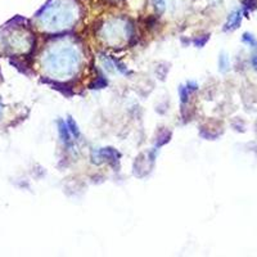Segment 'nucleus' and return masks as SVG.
Here are the masks:
<instances>
[{"mask_svg": "<svg viewBox=\"0 0 257 257\" xmlns=\"http://www.w3.org/2000/svg\"><path fill=\"white\" fill-rule=\"evenodd\" d=\"M241 20H242L241 10H234L233 13L229 16V18H228V22L227 25H225V31L235 30V29H238L239 25H241Z\"/></svg>", "mask_w": 257, "mask_h": 257, "instance_id": "1", "label": "nucleus"}, {"mask_svg": "<svg viewBox=\"0 0 257 257\" xmlns=\"http://www.w3.org/2000/svg\"><path fill=\"white\" fill-rule=\"evenodd\" d=\"M58 130H59L60 139L66 145H70L71 144V131L70 127L67 125V122H64L63 120L58 121Z\"/></svg>", "mask_w": 257, "mask_h": 257, "instance_id": "2", "label": "nucleus"}, {"mask_svg": "<svg viewBox=\"0 0 257 257\" xmlns=\"http://www.w3.org/2000/svg\"><path fill=\"white\" fill-rule=\"evenodd\" d=\"M242 41H243L244 44L250 45L251 48H255V49L257 48V39L254 36V35H251V33H248V32L243 33V36H242Z\"/></svg>", "mask_w": 257, "mask_h": 257, "instance_id": "3", "label": "nucleus"}, {"mask_svg": "<svg viewBox=\"0 0 257 257\" xmlns=\"http://www.w3.org/2000/svg\"><path fill=\"white\" fill-rule=\"evenodd\" d=\"M219 67H220L221 72H227L230 67V62H229V58L225 54H221L220 58H219Z\"/></svg>", "mask_w": 257, "mask_h": 257, "instance_id": "4", "label": "nucleus"}, {"mask_svg": "<svg viewBox=\"0 0 257 257\" xmlns=\"http://www.w3.org/2000/svg\"><path fill=\"white\" fill-rule=\"evenodd\" d=\"M67 125H68V127H70L71 134H72L75 138L80 137V130H79V127H77L76 122H75L71 117H68V120H67Z\"/></svg>", "mask_w": 257, "mask_h": 257, "instance_id": "5", "label": "nucleus"}, {"mask_svg": "<svg viewBox=\"0 0 257 257\" xmlns=\"http://www.w3.org/2000/svg\"><path fill=\"white\" fill-rule=\"evenodd\" d=\"M189 94H191V90H189V87L188 86H183V85H181V86L179 87V95H180L181 103L188 102V99H189Z\"/></svg>", "mask_w": 257, "mask_h": 257, "instance_id": "6", "label": "nucleus"}, {"mask_svg": "<svg viewBox=\"0 0 257 257\" xmlns=\"http://www.w3.org/2000/svg\"><path fill=\"white\" fill-rule=\"evenodd\" d=\"M106 85H107V81L100 77V79H98L97 83H94L93 89H102V87H104V86H106Z\"/></svg>", "mask_w": 257, "mask_h": 257, "instance_id": "7", "label": "nucleus"}, {"mask_svg": "<svg viewBox=\"0 0 257 257\" xmlns=\"http://www.w3.org/2000/svg\"><path fill=\"white\" fill-rule=\"evenodd\" d=\"M208 37H210V36H207V35H204V36L202 37V39H197V40H196V45H197V47H200V48H202L204 45V44L207 43Z\"/></svg>", "mask_w": 257, "mask_h": 257, "instance_id": "8", "label": "nucleus"}, {"mask_svg": "<svg viewBox=\"0 0 257 257\" xmlns=\"http://www.w3.org/2000/svg\"><path fill=\"white\" fill-rule=\"evenodd\" d=\"M252 66H254L255 70L257 71V56H254V57H252Z\"/></svg>", "mask_w": 257, "mask_h": 257, "instance_id": "9", "label": "nucleus"}]
</instances>
